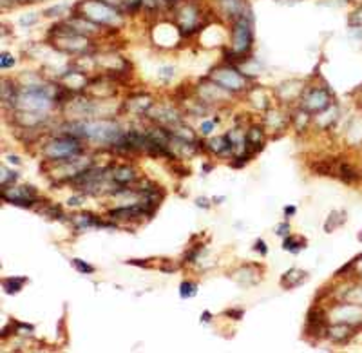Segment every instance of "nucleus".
I'll return each mask as SVG.
<instances>
[{
	"label": "nucleus",
	"instance_id": "1",
	"mask_svg": "<svg viewBox=\"0 0 362 353\" xmlns=\"http://www.w3.org/2000/svg\"><path fill=\"white\" fill-rule=\"evenodd\" d=\"M83 154V145L82 140L78 138H72V136L63 134L56 140L49 141L47 145L43 147V156L47 158L49 161H54V163H60V161H69L74 160L78 156Z\"/></svg>",
	"mask_w": 362,
	"mask_h": 353
},
{
	"label": "nucleus",
	"instance_id": "2",
	"mask_svg": "<svg viewBox=\"0 0 362 353\" xmlns=\"http://www.w3.org/2000/svg\"><path fill=\"white\" fill-rule=\"evenodd\" d=\"M83 16L98 25H116L120 24V15L114 7L101 0H85L82 4Z\"/></svg>",
	"mask_w": 362,
	"mask_h": 353
},
{
	"label": "nucleus",
	"instance_id": "3",
	"mask_svg": "<svg viewBox=\"0 0 362 353\" xmlns=\"http://www.w3.org/2000/svg\"><path fill=\"white\" fill-rule=\"evenodd\" d=\"M2 198L11 205L29 208L38 201V190L34 187H29V185H22V187H14L13 185V187L2 189Z\"/></svg>",
	"mask_w": 362,
	"mask_h": 353
},
{
	"label": "nucleus",
	"instance_id": "4",
	"mask_svg": "<svg viewBox=\"0 0 362 353\" xmlns=\"http://www.w3.org/2000/svg\"><path fill=\"white\" fill-rule=\"evenodd\" d=\"M210 80L228 92L243 91V89L246 87V78L243 76L239 71H236V69H232V67L216 69V71L210 74Z\"/></svg>",
	"mask_w": 362,
	"mask_h": 353
},
{
	"label": "nucleus",
	"instance_id": "5",
	"mask_svg": "<svg viewBox=\"0 0 362 353\" xmlns=\"http://www.w3.org/2000/svg\"><path fill=\"white\" fill-rule=\"evenodd\" d=\"M252 45V24L246 20V16H241L234 25L232 33V49L234 53L243 54L246 53Z\"/></svg>",
	"mask_w": 362,
	"mask_h": 353
},
{
	"label": "nucleus",
	"instance_id": "6",
	"mask_svg": "<svg viewBox=\"0 0 362 353\" xmlns=\"http://www.w3.org/2000/svg\"><path fill=\"white\" fill-rule=\"evenodd\" d=\"M328 98L324 96L323 89H312L303 96V109L308 111H323L324 107H328Z\"/></svg>",
	"mask_w": 362,
	"mask_h": 353
},
{
	"label": "nucleus",
	"instance_id": "7",
	"mask_svg": "<svg viewBox=\"0 0 362 353\" xmlns=\"http://www.w3.org/2000/svg\"><path fill=\"white\" fill-rule=\"evenodd\" d=\"M304 281H308V274L303 270H297V268H292V270H288L285 276H283L281 286L286 288V290H294V288L303 285Z\"/></svg>",
	"mask_w": 362,
	"mask_h": 353
},
{
	"label": "nucleus",
	"instance_id": "8",
	"mask_svg": "<svg viewBox=\"0 0 362 353\" xmlns=\"http://www.w3.org/2000/svg\"><path fill=\"white\" fill-rule=\"evenodd\" d=\"M152 105H154V102H152L149 96L132 98V100L127 102V107H129V111L132 112V114H145V112H149V109Z\"/></svg>",
	"mask_w": 362,
	"mask_h": 353
},
{
	"label": "nucleus",
	"instance_id": "9",
	"mask_svg": "<svg viewBox=\"0 0 362 353\" xmlns=\"http://www.w3.org/2000/svg\"><path fill=\"white\" fill-rule=\"evenodd\" d=\"M283 248L292 254H299L303 248H306V239L301 236H286L283 241Z\"/></svg>",
	"mask_w": 362,
	"mask_h": 353
},
{
	"label": "nucleus",
	"instance_id": "10",
	"mask_svg": "<svg viewBox=\"0 0 362 353\" xmlns=\"http://www.w3.org/2000/svg\"><path fill=\"white\" fill-rule=\"evenodd\" d=\"M25 283H27L25 277H5V279L2 281V286H4V290L7 292V294H18Z\"/></svg>",
	"mask_w": 362,
	"mask_h": 353
},
{
	"label": "nucleus",
	"instance_id": "11",
	"mask_svg": "<svg viewBox=\"0 0 362 353\" xmlns=\"http://www.w3.org/2000/svg\"><path fill=\"white\" fill-rule=\"evenodd\" d=\"M245 141L246 145H254L256 149L263 147V129L261 127H252V129H248L245 134Z\"/></svg>",
	"mask_w": 362,
	"mask_h": 353
},
{
	"label": "nucleus",
	"instance_id": "12",
	"mask_svg": "<svg viewBox=\"0 0 362 353\" xmlns=\"http://www.w3.org/2000/svg\"><path fill=\"white\" fill-rule=\"evenodd\" d=\"M198 294V285L192 283V281H183L181 286H179V295L181 299H192Z\"/></svg>",
	"mask_w": 362,
	"mask_h": 353
},
{
	"label": "nucleus",
	"instance_id": "13",
	"mask_svg": "<svg viewBox=\"0 0 362 353\" xmlns=\"http://www.w3.org/2000/svg\"><path fill=\"white\" fill-rule=\"evenodd\" d=\"M223 5H225V9L230 13V15H239L243 13L245 9V4H243V0H221Z\"/></svg>",
	"mask_w": 362,
	"mask_h": 353
},
{
	"label": "nucleus",
	"instance_id": "14",
	"mask_svg": "<svg viewBox=\"0 0 362 353\" xmlns=\"http://www.w3.org/2000/svg\"><path fill=\"white\" fill-rule=\"evenodd\" d=\"M40 214H42V216H47V218H51V219H60V216H62V208L58 207V205H45V207L40 210Z\"/></svg>",
	"mask_w": 362,
	"mask_h": 353
},
{
	"label": "nucleus",
	"instance_id": "15",
	"mask_svg": "<svg viewBox=\"0 0 362 353\" xmlns=\"http://www.w3.org/2000/svg\"><path fill=\"white\" fill-rule=\"evenodd\" d=\"M71 265L74 266L80 274H94V266L87 265V263H83L82 259H72Z\"/></svg>",
	"mask_w": 362,
	"mask_h": 353
},
{
	"label": "nucleus",
	"instance_id": "16",
	"mask_svg": "<svg viewBox=\"0 0 362 353\" xmlns=\"http://www.w3.org/2000/svg\"><path fill=\"white\" fill-rule=\"evenodd\" d=\"M2 189H5V187H9L11 181H16V178H18V174L16 172H13V170H7V167H2Z\"/></svg>",
	"mask_w": 362,
	"mask_h": 353
},
{
	"label": "nucleus",
	"instance_id": "17",
	"mask_svg": "<svg viewBox=\"0 0 362 353\" xmlns=\"http://www.w3.org/2000/svg\"><path fill=\"white\" fill-rule=\"evenodd\" d=\"M216 121L217 120H205L201 123V127H199V132H201L203 136L210 134V132H212V129H214V125H216Z\"/></svg>",
	"mask_w": 362,
	"mask_h": 353
},
{
	"label": "nucleus",
	"instance_id": "18",
	"mask_svg": "<svg viewBox=\"0 0 362 353\" xmlns=\"http://www.w3.org/2000/svg\"><path fill=\"white\" fill-rule=\"evenodd\" d=\"M11 65H14V58L11 56L9 53H2V56H0V67L9 69Z\"/></svg>",
	"mask_w": 362,
	"mask_h": 353
},
{
	"label": "nucleus",
	"instance_id": "19",
	"mask_svg": "<svg viewBox=\"0 0 362 353\" xmlns=\"http://www.w3.org/2000/svg\"><path fill=\"white\" fill-rule=\"evenodd\" d=\"M254 250H256V252H261V256H266V252H268V248H266V243L263 241V239H257V241H256V247H254Z\"/></svg>",
	"mask_w": 362,
	"mask_h": 353
},
{
	"label": "nucleus",
	"instance_id": "20",
	"mask_svg": "<svg viewBox=\"0 0 362 353\" xmlns=\"http://www.w3.org/2000/svg\"><path fill=\"white\" fill-rule=\"evenodd\" d=\"M159 76L165 78V80H169V78L174 76V69L172 67H163L161 71H159Z\"/></svg>",
	"mask_w": 362,
	"mask_h": 353
},
{
	"label": "nucleus",
	"instance_id": "21",
	"mask_svg": "<svg viewBox=\"0 0 362 353\" xmlns=\"http://www.w3.org/2000/svg\"><path fill=\"white\" fill-rule=\"evenodd\" d=\"M275 232L279 234V236H288L290 225H288V223H283V225H279V227H277V230H275Z\"/></svg>",
	"mask_w": 362,
	"mask_h": 353
},
{
	"label": "nucleus",
	"instance_id": "22",
	"mask_svg": "<svg viewBox=\"0 0 362 353\" xmlns=\"http://www.w3.org/2000/svg\"><path fill=\"white\" fill-rule=\"evenodd\" d=\"M20 22H22V24H34V22H36V15H34V13H31V16H22V18H20Z\"/></svg>",
	"mask_w": 362,
	"mask_h": 353
},
{
	"label": "nucleus",
	"instance_id": "23",
	"mask_svg": "<svg viewBox=\"0 0 362 353\" xmlns=\"http://www.w3.org/2000/svg\"><path fill=\"white\" fill-rule=\"evenodd\" d=\"M196 205H198V207H205V208L210 207V203H208L207 198H198V199H196Z\"/></svg>",
	"mask_w": 362,
	"mask_h": 353
},
{
	"label": "nucleus",
	"instance_id": "24",
	"mask_svg": "<svg viewBox=\"0 0 362 353\" xmlns=\"http://www.w3.org/2000/svg\"><path fill=\"white\" fill-rule=\"evenodd\" d=\"M101 2H105V4H109L111 7H116V5H121L125 0H101Z\"/></svg>",
	"mask_w": 362,
	"mask_h": 353
},
{
	"label": "nucleus",
	"instance_id": "25",
	"mask_svg": "<svg viewBox=\"0 0 362 353\" xmlns=\"http://www.w3.org/2000/svg\"><path fill=\"white\" fill-rule=\"evenodd\" d=\"M212 321V315L208 314V312H205V314L201 315V323H210Z\"/></svg>",
	"mask_w": 362,
	"mask_h": 353
},
{
	"label": "nucleus",
	"instance_id": "26",
	"mask_svg": "<svg viewBox=\"0 0 362 353\" xmlns=\"http://www.w3.org/2000/svg\"><path fill=\"white\" fill-rule=\"evenodd\" d=\"M285 214H286V216H292V214H295V207H285Z\"/></svg>",
	"mask_w": 362,
	"mask_h": 353
},
{
	"label": "nucleus",
	"instance_id": "27",
	"mask_svg": "<svg viewBox=\"0 0 362 353\" xmlns=\"http://www.w3.org/2000/svg\"><path fill=\"white\" fill-rule=\"evenodd\" d=\"M27 2H40V0H27Z\"/></svg>",
	"mask_w": 362,
	"mask_h": 353
}]
</instances>
